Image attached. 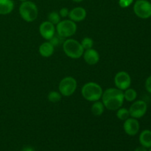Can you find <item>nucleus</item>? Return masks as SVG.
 <instances>
[{
	"label": "nucleus",
	"instance_id": "nucleus-31",
	"mask_svg": "<svg viewBox=\"0 0 151 151\" xmlns=\"http://www.w3.org/2000/svg\"><path fill=\"white\" fill-rule=\"evenodd\" d=\"M149 151H151V147H150V150H149Z\"/></svg>",
	"mask_w": 151,
	"mask_h": 151
},
{
	"label": "nucleus",
	"instance_id": "nucleus-5",
	"mask_svg": "<svg viewBox=\"0 0 151 151\" xmlns=\"http://www.w3.org/2000/svg\"><path fill=\"white\" fill-rule=\"evenodd\" d=\"M55 29L59 36L66 38L72 36L76 33L78 27H77L76 22L70 19H65V20L60 21L56 25Z\"/></svg>",
	"mask_w": 151,
	"mask_h": 151
},
{
	"label": "nucleus",
	"instance_id": "nucleus-29",
	"mask_svg": "<svg viewBox=\"0 0 151 151\" xmlns=\"http://www.w3.org/2000/svg\"><path fill=\"white\" fill-rule=\"evenodd\" d=\"M72 1H73L74 2H76V3H80L81 2V1H83V0H72Z\"/></svg>",
	"mask_w": 151,
	"mask_h": 151
},
{
	"label": "nucleus",
	"instance_id": "nucleus-26",
	"mask_svg": "<svg viewBox=\"0 0 151 151\" xmlns=\"http://www.w3.org/2000/svg\"><path fill=\"white\" fill-rule=\"evenodd\" d=\"M145 88L147 92L151 94V75L147 78L145 81Z\"/></svg>",
	"mask_w": 151,
	"mask_h": 151
},
{
	"label": "nucleus",
	"instance_id": "nucleus-12",
	"mask_svg": "<svg viewBox=\"0 0 151 151\" xmlns=\"http://www.w3.org/2000/svg\"><path fill=\"white\" fill-rule=\"evenodd\" d=\"M87 12L85 8L82 7H77L69 10L68 17L75 22H80L83 21L86 18Z\"/></svg>",
	"mask_w": 151,
	"mask_h": 151
},
{
	"label": "nucleus",
	"instance_id": "nucleus-14",
	"mask_svg": "<svg viewBox=\"0 0 151 151\" xmlns=\"http://www.w3.org/2000/svg\"><path fill=\"white\" fill-rule=\"evenodd\" d=\"M39 54L44 58H49L53 55L55 52V47L50 42L45 41L41 44L38 49Z\"/></svg>",
	"mask_w": 151,
	"mask_h": 151
},
{
	"label": "nucleus",
	"instance_id": "nucleus-3",
	"mask_svg": "<svg viewBox=\"0 0 151 151\" xmlns=\"http://www.w3.org/2000/svg\"><path fill=\"white\" fill-rule=\"evenodd\" d=\"M63 50L66 55L72 59H79L84 52L81 42L73 38H68L63 41Z\"/></svg>",
	"mask_w": 151,
	"mask_h": 151
},
{
	"label": "nucleus",
	"instance_id": "nucleus-18",
	"mask_svg": "<svg viewBox=\"0 0 151 151\" xmlns=\"http://www.w3.org/2000/svg\"><path fill=\"white\" fill-rule=\"evenodd\" d=\"M124 99L128 102H134L137 97V92L132 88H128L123 92Z\"/></svg>",
	"mask_w": 151,
	"mask_h": 151
},
{
	"label": "nucleus",
	"instance_id": "nucleus-11",
	"mask_svg": "<svg viewBox=\"0 0 151 151\" xmlns=\"http://www.w3.org/2000/svg\"><path fill=\"white\" fill-rule=\"evenodd\" d=\"M55 31L56 29L55 25L49 21L43 22L39 26L40 35L42 36V38L47 41L51 39L55 35Z\"/></svg>",
	"mask_w": 151,
	"mask_h": 151
},
{
	"label": "nucleus",
	"instance_id": "nucleus-25",
	"mask_svg": "<svg viewBox=\"0 0 151 151\" xmlns=\"http://www.w3.org/2000/svg\"><path fill=\"white\" fill-rule=\"evenodd\" d=\"M59 15H60V18H66L68 17L69 13V10L67 7H62L58 12Z\"/></svg>",
	"mask_w": 151,
	"mask_h": 151
},
{
	"label": "nucleus",
	"instance_id": "nucleus-9",
	"mask_svg": "<svg viewBox=\"0 0 151 151\" xmlns=\"http://www.w3.org/2000/svg\"><path fill=\"white\" fill-rule=\"evenodd\" d=\"M130 116L135 119H140L145 116L147 110V103L144 100H137L129 108Z\"/></svg>",
	"mask_w": 151,
	"mask_h": 151
},
{
	"label": "nucleus",
	"instance_id": "nucleus-21",
	"mask_svg": "<svg viewBox=\"0 0 151 151\" xmlns=\"http://www.w3.org/2000/svg\"><path fill=\"white\" fill-rule=\"evenodd\" d=\"M48 21L53 24L54 25H57L60 22V16L59 13L56 11H52L49 13Z\"/></svg>",
	"mask_w": 151,
	"mask_h": 151
},
{
	"label": "nucleus",
	"instance_id": "nucleus-13",
	"mask_svg": "<svg viewBox=\"0 0 151 151\" xmlns=\"http://www.w3.org/2000/svg\"><path fill=\"white\" fill-rule=\"evenodd\" d=\"M83 56L86 63L91 66L96 65L100 60V54L97 50L93 48L84 50Z\"/></svg>",
	"mask_w": 151,
	"mask_h": 151
},
{
	"label": "nucleus",
	"instance_id": "nucleus-8",
	"mask_svg": "<svg viewBox=\"0 0 151 151\" xmlns=\"http://www.w3.org/2000/svg\"><path fill=\"white\" fill-rule=\"evenodd\" d=\"M114 85L116 88L121 91H125L130 88L131 85V78L128 72L125 71H120L115 75Z\"/></svg>",
	"mask_w": 151,
	"mask_h": 151
},
{
	"label": "nucleus",
	"instance_id": "nucleus-10",
	"mask_svg": "<svg viewBox=\"0 0 151 151\" xmlns=\"http://www.w3.org/2000/svg\"><path fill=\"white\" fill-rule=\"evenodd\" d=\"M140 125L137 119L130 116L128 119L125 120L123 124V129L125 134L128 136H136L139 131Z\"/></svg>",
	"mask_w": 151,
	"mask_h": 151
},
{
	"label": "nucleus",
	"instance_id": "nucleus-22",
	"mask_svg": "<svg viewBox=\"0 0 151 151\" xmlns=\"http://www.w3.org/2000/svg\"><path fill=\"white\" fill-rule=\"evenodd\" d=\"M81 44L84 50H89V49L93 48L94 41H93L92 38H90V37H85V38H83L82 39Z\"/></svg>",
	"mask_w": 151,
	"mask_h": 151
},
{
	"label": "nucleus",
	"instance_id": "nucleus-1",
	"mask_svg": "<svg viewBox=\"0 0 151 151\" xmlns=\"http://www.w3.org/2000/svg\"><path fill=\"white\" fill-rule=\"evenodd\" d=\"M101 99L105 109L110 111H116L122 107L125 101L123 91L117 88H109L105 90Z\"/></svg>",
	"mask_w": 151,
	"mask_h": 151
},
{
	"label": "nucleus",
	"instance_id": "nucleus-28",
	"mask_svg": "<svg viewBox=\"0 0 151 151\" xmlns=\"http://www.w3.org/2000/svg\"><path fill=\"white\" fill-rule=\"evenodd\" d=\"M22 151H35L34 149L32 148V147H29V146H27V147H25L22 149Z\"/></svg>",
	"mask_w": 151,
	"mask_h": 151
},
{
	"label": "nucleus",
	"instance_id": "nucleus-7",
	"mask_svg": "<svg viewBox=\"0 0 151 151\" xmlns=\"http://www.w3.org/2000/svg\"><path fill=\"white\" fill-rule=\"evenodd\" d=\"M136 16L142 19L151 17V3L147 0H137L134 5Z\"/></svg>",
	"mask_w": 151,
	"mask_h": 151
},
{
	"label": "nucleus",
	"instance_id": "nucleus-2",
	"mask_svg": "<svg viewBox=\"0 0 151 151\" xmlns=\"http://www.w3.org/2000/svg\"><path fill=\"white\" fill-rule=\"evenodd\" d=\"M103 90L101 86L95 82H88L83 86L81 94L86 100L88 102H95L100 100L103 95Z\"/></svg>",
	"mask_w": 151,
	"mask_h": 151
},
{
	"label": "nucleus",
	"instance_id": "nucleus-4",
	"mask_svg": "<svg viewBox=\"0 0 151 151\" xmlns=\"http://www.w3.org/2000/svg\"><path fill=\"white\" fill-rule=\"evenodd\" d=\"M19 15L24 21L27 22H32L37 19L38 15V7L31 1L22 2L19 6Z\"/></svg>",
	"mask_w": 151,
	"mask_h": 151
},
{
	"label": "nucleus",
	"instance_id": "nucleus-30",
	"mask_svg": "<svg viewBox=\"0 0 151 151\" xmlns=\"http://www.w3.org/2000/svg\"><path fill=\"white\" fill-rule=\"evenodd\" d=\"M19 1H21L22 2H23V1H28V0H19Z\"/></svg>",
	"mask_w": 151,
	"mask_h": 151
},
{
	"label": "nucleus",
	"instance_id": "nucleus-6",
	"mask_svg": "<svg viewBox=\"0 0 151 151\" xmlns=\"http://www.w3.org/2000/svg\"><path fill=\"white\" fill-rule=\"evenodd\" d=\"M77 87L78 83L73 77H65L59 83V92L63 97H69L75 92Z\"/></svg>",
	"mask_w": 151,
	"mask_h": 151
},
{
	"label": "nucleus",
	"instance_id": "nucleus-17",
	"mask_svg": "<svg viewBox=\"0 0 151 151\" xmlns=\"http://www.w3.org/2000/svg\"><path fill=\"white\" fill-rule=\"evenodd\" d=\"M91 113L95 116H100L103 114L105 111V106L102 102L97 101L94 102L93 105L91 107Z\"/></svg>",
	"mask_w": 151,
	"mask_h": 151
},
{
	"label": "nucleus",
	"instance_id": "nucleus-27",
	"mask_svg": "<svg viewBox=\"0 0 151 151\" xmlns=\"http://www.w3.org/2000/svg\"><path fill=\"white\" fill-rule=\"evenodd\" d=\"M134 151H147V150L146 147H143V146H140V147H137V148L134 150Z\"/></svg>",
	"mask_w": 151,
	"mask_h": 151
},
{
	"label": "nucleus",
	"instance_id": "nucleus-20",
	"mask_svg": "<svg viewBox=\"0 0 151 151\" xmlns=\"http://www.w3.org/2000/svg\"><path fill=\"white\" fill-rule=\"evenodd\" d=\"M48 100L51 103H58V102L60 101L62 98V95L59 91H50L47 96Z\"/></svg>",
	"mask_w": 151,
	"mask_h": 151
},
{
	"label": "nucleus",
	"instance_id": "nucleus-24",
	"mask_svg": "<svg viewBox=\"0 0 151 151\" xmlns=\"http://www.w3.org/2000/svg\"><path fill=\"white\" fill-rule=\"evenodd\" d=\"M134 2V0H119V5L122 8H126L131 6Z\"/></svg>",
	"mask_w": 151,
	"mask_h": 151
},
{
	"label": "nucleus",
	"instance_id": "nucleus-23",
	"mask_svg": "<svg viewBox=\"0 0 151 151\" xmlns=\"http://www.w3.org/2000/svg\"><path fill=\"white\" fill-rule=\"evenodd\" d=\"M63 38H62V37L59 36L58 35V37L55 36V35H54V36L52 37V38H51L50 40H49V41H50V43H51L52 44L53 46H54L55 47H56V46L59 45L60 44V43L61 42V40L60 39H63Z\"/></svg>",
	"mask_w": 151,
	"mask_h": 151
},
{
	"label": "nucleus",
	"instance_id": "nucleus-16",
	"mask_svg": "<svg viewBox=\"0 0 151 151\" xmlns=\"http://www.w3.org/2000/svg\"><path fill=\"white\" fill-rule=\"evenodd\" d=\"M139 142L142 146L146 148L151 147V131L150 130H144L142 131L139 135Z\"/></svg>",
	"mask_w": 151,
	"mask_h": 151
},
{
	"label": "nucleus",
	"instance_id": "nucleus-15",
	"mask_svg": "<svg viewBox=\"0 0 151 151\" xmlns=\"http://www.w3.org/2000/svg\"><path fill=\"white\" fill-rule=\"evenodd\" d=\"M14 9L13 0H0V15H7Z\"/></svg>",
	"mask_w": 151,
	"mask_h": 151
},
{
	"label": "nucleus",
	"instance_id": "nucleus-19",
	"mask_svg": "<svg viewBox=\"0 0 151 151\" xmlns=\"http://www.w3.org/2000/svg\"><path fill=\"white\" fill-rule=\"evenodd\" d=\"M116 117L122 121L126 120L127 119L130 117V113L129 110L127 109L126 108H122L120 107L119 109H118L116 110Z\"/></svg>",
	"mask_w": 151,
	"mask_h": 151
}]
</instances>
